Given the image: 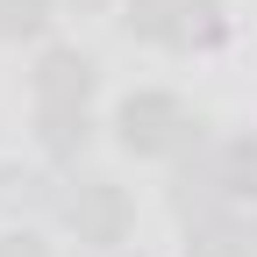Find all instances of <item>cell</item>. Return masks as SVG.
<instances>
[{
	"instance_id": "1",
	"label": "cell",
	"mask_w": 257,
	"mask_h": 257,
	"mask_svg": "<svg viewBox=\"0 0 257 257\" xmlns=\"http://www.w3.org/2000/svg\"><path fill=\"white\" fill-rule=\"evenodd\" d=\"M121 22L136 36H150V43H172V50H214L229 36L221 0H128Z\"/></svg>"
},
{
	"instance_id": "2",
	"label": "cell",
	"mask_w": 257,
	"mask_h": 257,
	"mask_svg": "<svg viewBox=\"0 0 257 257\" xmlns=\"http://www.w3.org/2000/svg\"><path fill=\"white\" fill-rule=\"evenodd\" d=\"M179 136H200V121H186V107L172 100V93H136V100L121 107V143L128 150H172Z\"/></svg>"
},
{
	"instance_id": "3",
	"label": "cell",
	"mask_w": 257,
	"mask_h": 257,
	"mask_svg": "<svg viewBox=\"0 0 257 257\" xmlns=\"http://www.w3.org/2000/svg\"><path fill=\"white\" fill-rule=\"evenodd\" d=\"M64 214H72L79 243H121L128 236V200H121V186H107V179H86Z\"/></svg>"
},
{
	"instance_id": "4",
	"label": "cell",
	"mask_w": 257,
	"mask_h": 257,
	"mask_svg": "<svg viewBox=\"0 0 257 257\" xmlns=\"http://www.w3.org/2000/svg\"><path fill=\"white\" fill-rule=\"evenodd\" d=\"M36 93H43V107H86V93H93V57H79V50H43Z\"/></svg>"
},
{
	"instance_id": "5",
	"label": "cell",
	"mask_w": 257,
	"mask_h": 257,
	"mask_svg": "<svg viewBox=\"0 0 257 257\" xmlns=\"http://www.w3.org/2000/svg\"><path fill=\"white\" fill-rule=\"evenodd\" d=\"M43 143H50V157L86 150V107H43Z\"/></svg>"
},
{
	"instance_id": "6",
	"label": "cell",
	"mask_w": 257,
	"mask_h": 257,
	"mask_svg": "<svg viewBox=\"0 0 257 257\" xmlns=\"http://www.w3.org/2000/svg\"><path fill=\"white\" fill-rule=\"evenodd\" d=\"M221 193H229V200L257 193V143H229L221 150Z\"/></svg>"
},
{
	"instance_id": "7",
	"label": "cell",
	"mask_w": 257,
	"mask_h": 257,
	"mask_svg": "<svg viewBox=\"0 0 257 257\" xmlns=\"http://www.w3.org/2000/svg\"><path fill=\"white\" fill-rule=\"evenodd\" d=\"M50 22V0H0V36H36Z\"/></svg>"
},
{
	"instance_id": "8",
	"label": "cell",
	"mask_w": 257,
	"mask_h": 257,
	"mask_svg": "<svg viewBox=\"0 0 257 257\" xmlns=\"http://www.w3.org/2000/svg\"><path fill=\"white\" fill-rule=\"evenodd\" d=\"M0 257H43V243H36V236H8V243H0Z\"/></svg>"
},
{
	"instance_id": "9",
	"label": "cell",
	"mask_w": 257,
	"mask_h": 257,
	"mask_svg": "<svg viewBox=\"0 0 257 257\" xmlns=\"http://www.w3.org/2000/svg\"><path fill=\"white\" fill-rule=\"evenodd\" d=\"M79 8H100V0H79Z\"/></svg>"
}]
</instances>
